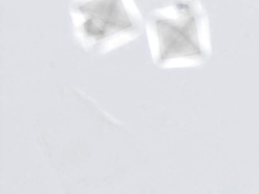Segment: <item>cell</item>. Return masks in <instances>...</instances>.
<instances>
[{
    "instance_id": "1",
    "label": "cell",
    "mask_w": 259,
    "mask_h": 194,
    "mask_svg": "<svg viewBox=\"0 0 259 194\" xmlns=\"http://www.w3.org/2000/svg\"><path fill=\"white\" fill-rule=\"evenodd\" d=\"M79 9L85 16L84 32L96 40L131 26L119 0H92L81 5Z\"/></svg>"
}]
</instances>
